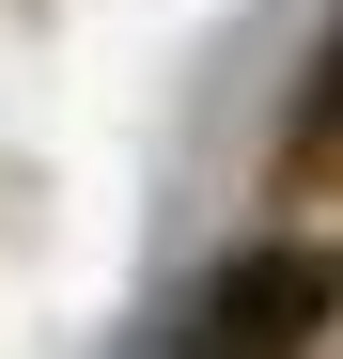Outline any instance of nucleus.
<instances>
[{
	"mask_svg": "<svg viewBox=\"0 0 343 359\" xmlns=\"http://www.w3.org/2000/svg\"><path fill=\"white\" fill-rule=\"evenodd\" d=\"M343 313V250H312V234H281V250H234L203 281V313L172 359H312V328Z\"/></svg>",
	"mask_w": 343,
	"mask_h": 359,
	"instance_id": "1",
	"label": "nucleus"
},
{
	"mask_svg": "<svg viewBox=\"0 0 343 359\" xmlns=\"http://www.w3.org/2000/svg\"><path fill=\"white\" fill-rule=\"evenodd\" d=\"M297 141H312V156L343 141V32H328V63H312V94H297Z\"/></svg>",
	"mask_w": 343,
	"mask_h": 359,
	"instance_id": "2",
	"label": "nucleus"
}]
</instances>
